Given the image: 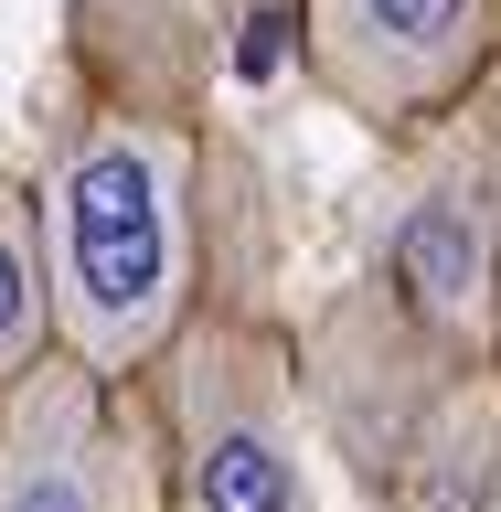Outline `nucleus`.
<instances>
[{
    "label": "nucleus",
    "instance_id": "nucleus-1",
    "mask_svg": "<svg viewBox=\"0 0 501 512\" xmlns=\"http://www.w3.org/2000/svg\"><path fill=\"white\" fill-rule=\"evenodd\" d=\"M54 331L96 374H139L192 331L203 288V139L182 107H86L43 171Z\"/></svg>",
    "mask_w": 501,
    "mask_h": 512
},
{
    "label": "nucleus",
    "instance_id": "nucleus-5",
    "mask_svg": "<svg viewBox=\"0 0 501 512\" xmlns=\"http://www.w3.org/2000/svg\"><path fill=\"white\" fill-rule=\"evenodd\" d=\"M86 352H43L0 384V512H107V406Z\"/></svg>",
    "mask_w": 501,
    "mask_h": 512
},
{
    "label": "nucleus",
    "instance_id": "nucleus-4",
    "mask_svg": "<svg viewBox=\"0 0 501 512\" xmlns=\"http://www.w3.org/2000/svg\"><path fill=\"white\" fill-rule=\"evenodd\" d=\"M384 288L395 310L416 320V342L459 352V363H491L501 352V235L480 214L470 182H427L384 235Z\"/></svg>",
    "mask_w": 501,
    "mask_h": 512
},
{
    "label": "nucleus",
    "instance_id": "nucleus-3",
    "mask_svg": "<svg viewBox=\"0 0 501 512\" xmlns=\"http://www.w3.org/2000/svg\"><path fill=\"white\" fill-rule=\"evenodd\" d=\"M299 54L363 128H427L491 75L501 0H299Z\"/></svg>",
    "mask_w": 501,
    "mask_h": 512
},
{
    "label": "nucleus",
    "instance_id": "nucleus-6",
    "mask_svg": "<svg viewBox=\"0 0 501 512\" xmlns=\"http://www.w3.org/2000/svg\"><path fill=\"white\" fill-rule=\"evenodd\" d=\"M54 256H43V192L0 171V384L54 352Z\"/></svg>",
    "mask_w": 501,
    "mask_h": 512
},
{
    "label": "nucleus",
    "instance_id": "nucleus-2",
    "mask_svg": "<svg viewBox=\"0 0 501 512\" xmlns=\"http://www.w3.org/2000/svg\"><path fill=\"white\" fill-rule=\"evenodd\" d=\"M171 416H182V512H310L299 416L256 331L192 320L171 342Z\"/></svg>",
    "mask_w": 501,
    "mask_h": 512
}]
</instances>
